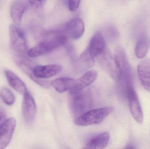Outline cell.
Masks as SVG:
<instances>
[{
  "instance_id": "cell-1",
  "label": "cell",
  "mask_w": 150,
  "mask_h": 149,
  "mask_svg": "<svg viewBox=\"0 0 150 149\" xmlns=\"http://www.w3.org/2000/svg\"><path fill=\"white\" fill-rule=\"evenodd\" d=\"M114 57L118 63L120 71V76L117 81V94L121 99H127L128 92L134 88L132 68L125 51L120 46L116 48Z\"/></svg>"
},
{
  "instance_id": "cell-2",
  "label": "cell",
  "mask_w": 150,
  "mask_h": 149,
  "mask_svg": "<svg viewBox=\"0 0 150 149\" xmlns=\"http://www.w3.org/2000/svg\"><path fill=\"white\" fill-rule=\"evenodd\" d=\"M43 37L41 42L28 50L27 54L30 57H38L47 54L64 45L67 39L59 31L46 32Z\"/></svg>"
},
{
  "instance_id": "cell-3",
  "label": "cell",
  "mask_w": 150,
  "mask_h": 149,
  "mask_svg": "<svg viewBox=\"0 0 150 149\" xmlns=\"http://www.w3.org/2000/svg\"><path fill=\"white\" fill-rule=\"evenodd\" d=\"M113 111L114 108L112 106L89 110L77 117L74 121L75 124L83 127L99 124Z\"/></svg>"
},
{
  "instance_id": "cell-4",
  "label": "cell",
  "mask_w": 150,
  "mask_h": 149,
  "mask_svg": "<svg viewBox=\"0 0 150 149\" xmlns=\"http://www.w3.org/2000/svg\"><path fill=\"white\" fill-rule=\"evenodd\" d=\"M13 59L15 64L18 68L33 81L43 88H48L50 87L51 82L44 79L38 78L33 75V68L36 65L30 59L24 55L20 54H16Z\"/></svg>"
},
{
  "instance_id": "cell-5",
  "label": "cell",
  "mask_w": 150,
  "mask_h": 149,
  "mask_svg": "<svg viewBox=\"0 0 150 149\" xmlns=\"http://www.w3.org/2000/svg\"><path fill=\"white\" fill-rule=\"evenodd\" d=\"M72 95L73 96L70 103L71 108L75 116L79 117L91 110L92 107L93 101L89 92L82 91Z\"/></svg>"
},
{
  "instance_id": "cell-6",
  "label": "cell",
  "mask_w": 150,
  "mask_h": 149,
  "mask_svg": "<svg viewBox=\"0 0 150 149\" xmlns=\"http://www.w3.org/2000/svg\"><path fill=\"white\" fill-rule=\"evenodd\" d=\"M9 33L11 45L13 50L18 54L24 55L27 53V41L22 30L16 24H11Z\"/></svg>"
},
{
  "instance_id": "cell-7",
  "label": "cell",
  "mask_w": 150,
  "mask_h": 149,
  "mask_svg": "<svg viewBox=\"0 0 150 149\" xmlns=\"http://www.w3.org/2000/svg\"><path fill=\"white\" fill-rule=\"evenodd\" d=\"M23 95L22 106L23 118L27 125H32L35 121L37 114L36 102L32 95L29 92H26Z\"/></svg>"
},
{
  "instance_id": "cell-8",
  "label": "cell",
  "mask_w": 150,
  "mask_h": 149,
  "mask_svg": "<svg viewBox=\"0 0 150 149\" xmlns=\"http://www.w3.org/2000/svg\"><path fill=\"white\" fill-rule=\"evenodd\" d=\"M62 29L59 31L67 38L76 40L80 38L84 32V24L81 18L76 17L67 23Z\"/></svg>"
},
{
  "instance_id": "cell-9",
  "label": "cell",
  "mask_w": 150,
  "mask_h": 149,
  "mask_svg": "<svg viewBox=\"0 0 150 149\" xmlns=\"http://www.w3.org/2000/svg\"><path fill=\"white\" fill-rule=\"evenodd\" d=\"M98 57L100 65L113 79L117 81L120 76V71L114 57H112L110 53L106 52Z\"/></svg>"
},
{
  "instance_id": "cell-10",
  "label": "cell",
  "mask_w": 150,
  "mask_h": 149,
  "mask_svg": "<svg viewBox=\"0 0 150 149\" xmlns=\"http://www.w3.org/2000/svg\"><path fill=\"white\" fill-rule=\"evenodd\" d=\"M129 110L133 118L139 123L143 122L144 115L139 98L134 88L130 89L127 94Z\"/></svg>"
},
{
  "instance_id": "cell-11",
  "label": "cell",
  "mask_w": 150,
  "mask_h": 149,
  "mask_svg": "<svg viewBox=\"0 0 150 149\" xmlns=\"http://www.w3.org/2000/svg\"><path fill=\"white\" fill-rule=\"evenodd\" d=\"M16 126V120L13 117L8 118L0 128V149L8 146L11 141Z\"/></svg>"
},
{
  "instance_id": "cell-12",
  "label": "cell",
  "mask_w": 150,
  "mask_h": 149,
  "mask_svg": "<svg viewBox=\"0 0 150 149\" xmlns=\"http://www.w3.org/2000/svg\"><path fill=\"white\" fill-rule=\"evenodd\" d=\"M98 73L97 71L91 70L81 76L77 80H75L72 87L69 89L70 94H73L78 93L84 89L92 84L97 79Z\"/></svg>"
},
{
  "instance_id": "cell-13",
  "label": "cell",
  "mask_w": 150,
  "mask_h": 149,
  "mask_svg": "<svg viewBox=\"0 0 150 149\" xmlns=\"http://www.w3.org/2000/svg\"><path fill=\"white\" fill-rule=\"evenodd\" d=\"M105 40L101 32L97 31L93 36L87 49L93 57H98L105 52Z\"/></svg>"
},
{
  "instance_id": "cell-14",
  "label": "cell",
  "mask_w": 150,
  "mask_h": 149,
  "mask_svg": "<svg viewBox=\"0 0 150 149\" xmlns=\"http://www.w3.org/2000/svg\"><path fill=\"white\" fill-rule=\"evenodd\" d=\"M62 69L61 66L55 64L45 66L36 65L33 68V75L38 78L45 79L59 74Z\"/></svg>"
},
{
  "instance_id": "cell-15",
  "label": "cell",
  "mask_w": 150,
  "mask_h": 149,
  "mask_svg": "<svg viewBox=\"0 0 150 149\" xmlns=\"http://www.w3.org/2000/svg\"><path fill=\"white\" fill-rule=\"evenodd\" d=\"M137 73L139 80L144 88L150 92V59L141 61L137 66Z\"/></svg>"
},
{
  "instance_id": "cell-16",
  "label": "cell",
  "mask_w": 150,
  "mask_h": 149,
  "mask_svg": "<svg viewBox=\"0 0 150 149\" xmlns=\"http://www.w3.org/2000/svg\"><path fill=\"white\" fill-rule=\"evenodd\" d=\"M27 8V3L25 0H16L11 5L10 15L15 24H21L24 14Z\"/></svg>"
},
{
  "instance_id": "cell-17",
  "label": "cell",
  "mask_w": 150,
  "mask_h": 149,
  "mask_svg": "<svg viewBox=\"0 0 150 149\" xmlns=\"http://www.w3.org/2000/svg\"><path fill=\"white\" fill-rule=\"evenodd\" d=\"M5 74L9 85L17 92L24 95L28 92L24 82L16 73L10 70H6Z\"/></svg>"
},
{
  "instance_id": "cell-18",
  "label": "cell",
  "mask_w": 150,
  "mask_h": 149,
  "mask_svg": "<svg viewBox=\"0 0 150 149\" xmlns=\"http://www.w3.org/2000/svg\"><path fill=\"white\" fill-rule=\"evenodd\" d=\"M110 136L108 132H104L92 138L86 143L85 149H100L106 147L109 142Z\"/></svg>"
},
{
  "instance_id": "cell-19",
  "label": "cell",
  "mask_w": 150,
  "mask_h": 149,
  "mask_svg": "<svg viewBox=\"0 0 150 149\" xmlns=\"http://www.w3.org/2000/svg\"><path fill=\"white\" fill-rule=\"evenodd\" d=\"M75 80L71 78H60L53 80L50 84L57 92L62 93L70 89Z\"/></svg>"
},
{
  "instance_id": "cell-20",
  "label": "cell",
  "mask_w": 150,
  "mask_h": 149,
  "mask_svg": "<svg viewBox=\"0 0 150 149\" xmlns=\"http://www.w3.org/2000/svg\"><path fill=\"white\" fill-rule=\"evenodd\" d=\"M149 45L148 38L145 34H142L139 37L135 48V55L138 58L144 57L148 53Z\"/></svg>"
},
{
  "instance_id": "cell-21",
  "label": "cell",
  "mask_w": 150,
  "mask_h": 149,
  "mask_svg": "<svg viewBox=\"0 0 150 149\" xmlns=\"http://www.w3.org/2000/svg\"><path fill=\"white\" fill-rule=\"evenodd\" d=\"M79 62L81 67L87 69L93 67L95 64L94 58L91 55L87 48L79 57Z\"/></svg>"
},
{
  "instance_id": "cell-22",
  "label": "cell",
  "mask_w": 150,
  "mask_h": 149,
  "mask_svg": "<svg viewBox=\"0 0 150 149\" xmlns=\"http://www.w3.org/2000/svg\"><path fill=\"white\" fill-rule=\"evenodd\" d=\"M0 97L2 101L8 106H12L16 101L15 94L8 87H3L1 88L0 90Z\"/></svg>"
},
{
  "instance_id": "cell-23",
  "label": "cell",
  "mask_w": 150,
  "mask_h": 149,
  "mask_svg": "<svg viewBox=\"0 0 150 149\" xmlns=\"http://www.w3.org/2000/svg\"><path fill=\"white\" fill-rule=\"evenodd\" d=\"M69 8L70 11H76L79 7L81 0H68Z\"/></svg>"
},
{
  "instance_id": "cell-24",
  "label": "cell",
  "mask_w": 150,
  "mask_h": 149,
  "mask_svg": "<svg viewBox=\"0 0 150 149\" xmlns=\"http://www.w3.org/2000/svg\"><path fill=\"white\" fill-rule=\"evenodd\" d=\"M30 4L36 8H40L42 7L43 3L41 0H29Z\"/></svg>"
},
{
  "instance_id": "cell-25",
  "label": "cell",
  "mask_w": 150,
  "mask_h": 149,
  "mask_svg": "<svg viewBox=\"0 0 150 149\" xmlns=\"http://www.w3.org/2000/svg\"><path fill=\"white\" fill-rule=\"evenodd\" d=\"M6 119V116L3 113H0V128L3 125Z\"/></svg>"
}]
</instances>
